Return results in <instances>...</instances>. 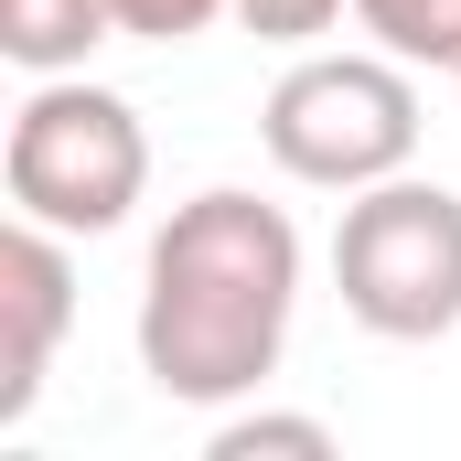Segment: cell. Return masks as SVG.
I'll return each mask as SVG.
<instances>
[{
    "mask_svg": "<svg viewBox=\"0 0 461 461\" xmlns=\"http://www.w3.org/2000/svg\"><path fill=\"white\" fill-rule=\"evenodd\" d=\"M0 194L54 236H118L150 194V129L97 76H32L0 140Z\"/></svg>",
    "mask_w": 461,
    "mask_h": 461,
    "instance_id": "obj_2",
    "label": "cell"
},
{
    "mask_svg": "<svg viewBox=\"0 0 461 461\" xmlns=\"http://www.w3.org/2000/svg\"><path fill=\"white\" fill-rule=\"evenodd\" d=\"M226 11L247 22V32H258V43H290V54H312V43L344 22L354 0H226Z\"/></svg>",
    "mask_w": 461,
    "mask_h": 461,
    "instance_id": "obj_9",
    "label": "cell"
},
{
    "mask_svg": "<svg viewBox=\"0 0 461 461\" xmlns=\"http://www.w3.org/2000/svg\"><path fill=\"white\" fill-rule=\"evenodd\" d=\"M333 290H344V312L375 344H440V333H461V194L419 183V172H386V183L344 194Z\"/></svg>",
    "mask_w": 461,
    "mask_h": 461,
    "instance_id": "obj_3",
    "label": "cell"
},
{
    "mask_svg": "<svg viewBox=\"0 0 461 461\" xmlns=\"http://www.w3.org/2000/svg\"><path fill=\"white\" fill-rule=\"evenodd\" d=\"M365 43L419 65V76H461V0H354Z\"/></svg>",
    "mask_w": 461,
    "mask_h": 461,
    "instance_id": "obj_7",
    "label": "cell"
},
{
    "mask_svg": "<svg viewBox=\"0 0 461 461\" xmlns=\"http://www.w3.org/2000/svg\"><path fill=\"white\" fill-rule=\"evenodd\" d=\"M204 451L215 461H258V451H290V461H333V419H290V408H215V429H204Z\"/></svg>",
    "mask_w": 461,
    "mask_h": 461,
    "instance_id": "obj_8",
    "label": "cell"
},
{
    "mask_svg": "<svg viewBox=\"0 0 461 461\" xmlns=\"http://www.w3.org/2000/svg\"><path fill=\"white\" fill-rule=\"evenodd\" d=\"M65 333H76V258L54 226L11 215V236H0V429L32 419Z\"/></svg>",
    "mask_w": 461,
    "mask_h": 461,
    "instance_id": "obj_5",
    "label": "cell"
},
{
    "mask_svg": "<svg viewBox=\"0 0 461 461\" xmlns=\"http://www.w3.org/2000/svg\"><path fill=\"white\" fill-rule=\"evenodd\" d=\"M118 32V0H0V54L22 76H86V54Z\"/></svg>",
    "mask_w": 461,
    "mask_h": 461,
    "instance_id": "obj_6",
    "label": "cell"
},
{
    "mask_svg": "<svg viewBox=\"0 0 461 461\" xmlns=\"http://www.w3.org/2000/svg\"><path fill=\"white\" fill-rule=\"evenodd\" d=\"M258 140L290 183L365 194V183L419 161V65H397V54H301L268 86Z\"/></svg>",
    "mask_w": 461,
    "mask_h": 461,
    "instance_id": "obj_4",
    "label": "cell"
},
{
    "mask_svg": "<svg viewBox=\"0 0 461 461\" xmlns=\"http://www.w3.org/2000/svg\"><path fill=\"white\" fill-rule=\"evenodd\" d=\"M301 312V226L258 194H194L140 268V375L172 408H236L279 375Z\"/></svg>",
    "mask_w": 461,
    "mask_h": 461,
    "instance_id": "obj_1",
    "label": "cell"
},
{
    "mask_svg": "<svg viewBox=\"0 0 461 461\" xmlns=\"http://www.w3.org/2000/svg\"><path fill=\"white\" fill-rule=\"evenodd\" d=\"M215 11H226V0H118V22H129L140 43H194Z\"/></svg>",
    "mask_w": 461,
    "mask_h": 461,
    "instance_id": "obj_10",
    "label": "cell"
}]
</instances>
